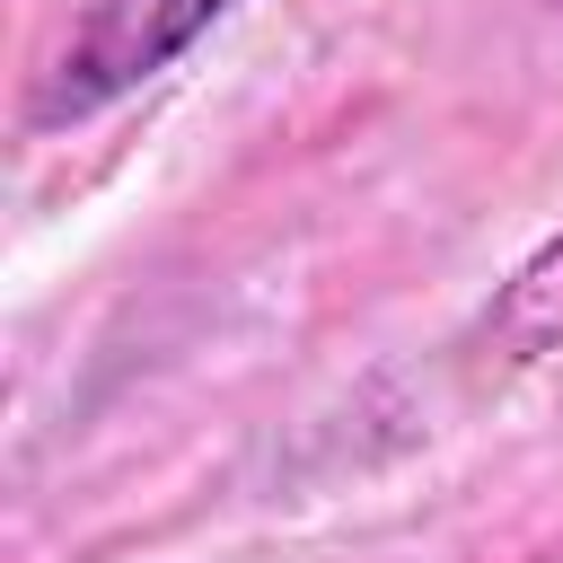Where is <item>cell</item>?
Segmentation results:
<instances>
[{"label": "cell", "mask_w": 563, "mask_h": 563, "mask_svg": "<svg viewBox=\"0 0 563 563\" xmlns=\"http://www.w3.org/2000/svg\"><path fill=\"white\" fill-rule=\"evenodd\" d=\"M246 0H88L62 44L35 62L26 97H18V123L44 141V132H79L97 123L106 106H123L132 88H150L158 70H176L220 18H238Z\"/></svg>", "instance_id": "cell-1"}, {"label": "cell", "mask_w": 563, "mask_h": 563, "mask_svg": "<svg viewBox=\"0 0 563 563\" xmlns=\"http://www.w3.org/2000/svg\"><path fill=\"white\" fill-rule=\"evenodd\" d=\"M484 343H493L501 361H545V352H563V229H554L537 255L510 264V282H501L493 308H484Z\"/></svg>", "instance_id": "cell-2"}]
</instances>
